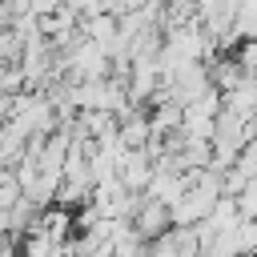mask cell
<instances>
[{"mask_svg":"<svg viewBox=\"0 0 257 257\" xmlns=\"http://www.w3.org/2000/svg\"><path fill=\"white\" fill-rule=\"evenodd\" d=\"M165 225H169V209H165L161 201H149V205L137 213V233H141V237H161Z\"/></svg>","mask_w":257,"mask_h":257,"instance_id":"6da1fadb","label":"cell"}]
</instances>
